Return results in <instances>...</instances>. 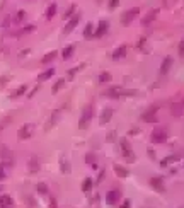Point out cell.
I'll return each mask as SVG.
<instances>
[{
	"label": "cell",
	"instance_id": "cell-2",
	"mask_svg": "<svg viewBox=\"0 0 184 208\" xmlns=\"http://www.w3.org/2000/svg\"><path fill=\"white\" fill-rule=\"evenodd\" d=\"M138 12H140L138 7H133V9H130V11L123 12V16H121V24H123V26H128V24L138 16Z\"/></svg>",
	"mask_w": 184,
	"mask_h": 208
},
{
	"label": "cell",
	"instance_id": "cell-28",
	"mask_svg": "<svg viewBox=\"0 0 184 208\" xmlns=\"http://www.w3.org/2000/svg\"><path fill=\"white\" fill-rule=\"evenodd\" d=\"M0 150H2V152H0V155H2L4 159H9V160L12 159V154H11V150L7 149V147H2Z\"/></svg>",
	"mask_w": 184,
	"mask_h": 208
},
{
	"label": "cell",
	"instance_id": "cell-39",
	"mask_svg": "<svg viewBox=\"0 0 184 208\" xmlns=\"http://www.w3.org/2000/svg\"><path fill=\"white\" fill-rule=\"evenodd\" d=\"M2 179H5V172H4L2 165H0V181H2Z\"/></svg>",
	"mask_w": 184,
	"mask_h": 208
},
{
	"label": "cell",
	"instance_id": "cell-26",
	"mask_svg": "<svg viewBox=\"0 0 184 208\" xmlns=\"http://www.w3.org/2000/svg\"><path fill=\"white\" fill-rule=\"evenodd\" d=\"M60 167H62V171H63L65 174H68V172H70V165H68V162H67V159L60 160Z\"/></svg>",
	"mask_w": 184,
	"mask_h": 208
},
{
	"label": "cell",
	"instance_id": "cell-42",
	"mask_svg": "<svg viewBox=\"0 0 184 208\" xmlns=\"http://www.w3.org/2000/svg\"><path fill=\"white\" fill-rule=\"evenodd\" d=\"M138 131H140V130H138V128H133V130H131V131H130V133H128V135H135V133H138Z\"/></svg>",
	"mask_w": 184,
	"mask_h": 208
},
{
	"label": "cell",
	"instance_id": "cell-22",
	"mask_svg": "<svg viewBox=\"0 0 184 208\" xmlns=\"http://www.w3.org/2000/svg\"><path fill=\"white\" fill-rule=\"evenodd\" d=\"M26 89H27L26 86H21V87H17L16 91L12 92V96H11V97H12V99H16V97L22 96V94H24V92H26Z\"/></svg>",
	"mask_w": 184,
	"mask_h": 208
},
{
	"label": "cell",
	"instance_id": "cell-3",
	"mask_svg": "<svg viewBox=\"0 0 184 208\" xmlns=\"http://www.w3.org/2000/svg\"><path fill=\"white\" fill-rule=\"evenodd\" d=\"M142 119L143 121H147V123H157V107L155 106L148 107L147 111L142 114Z\"/></svg>",
	"mask_w": 184,
	"mask_h": 208
},
{
	"label": "cell",
	"instance_id": "cell-23",
	"mask_svg": "<svg viewBox=\"0 0 184 208\" xmlns=\"http://www.w3.org/2000/svg\"><path fill=\"white\" fill-rule=\"evenodd\" d=\"M56 51H50V53H48L46 55V56H43V60H41V62H43V63H48V62H51V60H55V58H56Z\"/></svg>",
	"mask_w": 184,
	"mask_h": 208
},
{
	"label": "cell",
	"instance_id": "cell-36",
	"mask_svg": "<svg viewBox=\"0 0 184 208\" xmlns=\"http://www.w3.org/2000/svg\"><path fill=\"white\" fill-rule=\"evenodd\" d=\"M119 4V0H109V9H116Z\"/></svg>",
	"mask_w": 184,
	"mask_h": 208
},
{
	"label": "cell",
	"instance_id": "cell-12",
	"mask_svg": "<svg viewBox=\"0 0 184 208\" xmlns=\"http://www.w3.org/2000/svg\"><path fill=\"white\" fill-rule=\"evenodd\" d=\"M107 27H109L107 21H101L99 26H97V29H95V32H94V36L95 38H101L102 34H106V32H107Z\"/></svg>",
	"mask_w": 184,
	"mask_h": 208
},
{
	"label": "cell",
	"instance_id": "cell-20",
	"mask_svg": "<svg viewBox=\"0 0 184 208\" xmlns=\"http://www.w3.org/2000/svg\"><path fill=\"white\" fill-rule=\"evenodd\" d=\"M53 74H55V68H50V70H46V72H43V74L38 77V80H39V82H43V80H48L50 77H53Z\"/></svg>",
	"mask_w": 184,
	"mask_h": 208
},
{
	"label": "cell",
	"instance_id": "cell-31",
	"mask_svg": "<svg viewBox=\"0 0 184 208\" xmlns=\"http://www.w3.org/2000/svg\"><path fill=\"white\" fill-rule=\"evenodd\" d=\"M38 193H39V194H46L48 193V186L44 182H39V184H38Z\"/></svg>",
	"mask_w": 184,
	"mask_h": 208
},
{
	"label": "cell",
	"instance_id": "cell-13",
	"mask_svg": "<svg viewBox=\"0 0 184 208\" xmlns=\"http://www.w3.org/2000/svg\"><path fill=\"white\" fill-rule=\"evenodd\" d=\"M170 113H172L176 118L179 116H182V113H184V106H182V102H174L172 106H170Z\"/></svg>",
	"mask_w": 184,
	"mask_h": 208
},
{
	"label": "cell",
	"instance_id": "cell-44",
	"mask_svg": "<svg viewBox=\"0 0 184 208\" xmlns=\"http://www.w3.org/2000/svg\"><path fill=\"white\" fill-rule=\"evenodd\" d=\"M5 82H7V79H0V86H5Z\"/></svg>",
	"mask_w": 184,
	"mask_h": 208
},
{
	"label": "cell",
	"instance_id": "cell-25",
	"mask_svg": "<svg viewBox=\"0 0 184 208\" xmlns=\"http://www.w3.org/2000/svg\"><path fill=\"white\" fill-rule=\"evenodd\" d=\"M63 86H65V80H63V79H60V80H58V82H56V84L53 86L51 92H53V94H56V92L60 91V89H62V87H63Z\"/></svg>",
	"mask_w": 184,
	"mask_h": 208
},
{
	"label": "cell",
	"instance_id": "cell-18",
	"mask_svg": "<svg viewBox=\"0 0 184 208\" xmlns=\"http://www.w3.org/2000/svg\"><path fill=\"white\" fill-rule=\"evenodd\" d=\"M74 51H75V46H74V44H70V46H67V48L62 51V56H63L65 60H68L70 56L74 55Z\"/></svg>",
	"mask_w": 184,
	"mask_h": 208
},
{
	"label": "cell",
	"instance_id": "cell-19",
	"mask_svg": "<svg viewBox=\"0 0 184 208\" xmlns=\"http://www.w3.org/2000/svg\"><path fill=\"white\" fill-rule=\"evenodd\" d=\"M111 79H113V77H111L109 72H102L97 80H99V84H107V82H111Z\"/></svg>",
	"mask_w": 184,
	"mask_h": 208
},
{
	"label": "cell",
	"instance_id": "cell-5",
	"mask_svg": "<svg viewBox=\"0 0 184 208\" xmlns=\"http://www.w3.org/2000/svg\"><path fill=\"white\" fill-rule=\"evenodd\" d=\"M121 198V193H119V189H111L109 193H107V196H106V203L107 205H116L118 203V200Z\"/></svg>",
	"mask_w": 184,
	"mask_h": 208
},
{
	"label": "cell",
	"instance_id": "cell-40",
	"mask_svg": "<svg viewBox=\"0 0 184 208\" xmlns=\"http://www.w3.org/2000/svg\"><path fill=\"white\" fill-rule=\"evenodd\" d=\"M119 208H131V205H130V201H125L123 205H121Z\"/></svg>",
	"mask_w": 184,
	"mask_h": 208
},
{
	"label": "cell",
	"instance_id": "cell-1",
	"mask_svg": "<svg viewBox=\"0 0 184 208\" xmlns=\"http://www.w3.org/2000/svg\"><path fill=\"white\" fill-rule=\"evenodd\" d=\"M92 106H85L84 111H82V116H80V121H79V128L80 130H85L89 126L90 119H92Z\"/></svg>",
	"mask_w": 184,
	"mask_h": 208
},
{
	"label": "cell",
	"instance_id": "cell-6",
	"mask_svg": "<svg viewBox=\"0 0 184 208\" xmlns=\"http://www.w3.org/2000/svg\"><path fill=\"white\" fill-rule=\"evenodd\" d=\"M150 184H152V188H155L158 193H165V186H164V181L160 176L152 177V179H150Z\"/></svg>",
	"mask_w": 184,
	"mask_h": 208
},
{
	"label": "cell",
	"instance_id": "cell-30",
	"mask_svg": "<svg viewBox=\"0 0 184 208\" xmlns=\"http://www.w3.org/2000/svg\"><path fill=\"white\" fill-rule=\"evenodd\" d=\"M2 205H12V200L11 196H7V194H4V196H0V206Z\"/></svg>",
	"mask_w": 184,
	"mask_h": 208
},
{
	"label": "cell",
	"instance_id": "cell-14",
	"mask_svg": "<svg viewBox=\"0 0 184 208\" xmlns=\"http://www.w3.org/2000/svg\"><path fill=\"white\" fill-rule=\"evenodd\" d=\"M121 150H123V155H125V157H131V159H133L131 147H130V143H128V140H126V138L121 140Z\"/></svg>",
	"mask_w": 184,
	"mask_h": 208
},
{
	"label": "cell",
	"instance_id": "cell-38",
	"mask_svg": "<svg viewBox=\"0 0 184 208\" xmlns=\"http://www.w3.org/2000/svg\"><path fill=\"white\" fill-rule=\"evenodd\" d=\"M31 31H34V26H26V29L22 32H31Z\"/></svg>",
	"mask_w": 184,
	"mask_h": 208
},
{
	"label": "cell",
	"instance_id": "cell-24",
	"mask_svg": "<svg viewBox=\"0 0 184 208\" xmlns=\"http://www.w3.org/2000/svg\"><path fill=\"white\" fill-rule=\"evenodd\" d=\"M90 188H92V181H90L89 177H87V179L82 182V191H84V193H89V191H90Z\"/></svg>",
	"mask_w": 184,
	"mask_h": 208
},
{
	"label": "cell",
	"instance_id": "cell-34",
	"mask_svg": "<svg viewBox=\"0 0 184 208\" xmlns=\"http://www.w3.org/2000/svg\"><path fill=\"white\" fill-rule=\"evenodd\" d=\"M106 140H107V142H114V140H116V131H109Z\"/></svg>",
	"mask_w": 184,
	"mask_h": 208
},
{
	"label": "cell",
	"instance_id": "cell-16",
	"mask_svg": "<svg viewBox=\"0 0 184 208\" xmlns=\"http://www.w3.org/2000/svg\"><path fill=\"white\" fill-rule=\"evenodd\" d=\"M126 46H125V44H123V46H119V48H116L114 50V53H113V58L114 60H119V58H123V56H125V55H126Z\"/></svg>",
	"mask_w": 184,
	"mask_h": 208
},
{
	"label": "cell",
	"instance_id": "cell-11",
	"mask_svg": "<svg viewBox=\"0 0 184 208\" xmlns=\"http://www.w3.org/2000/svg\"><path fill=\"white\" fill-rule=\"evenodd\" d=\"M157 14H158V11H157V9H152V11L148 12L147 16L143 17L142 24H143V26H148L150 22H153V21H155V19H157Z\"/></svg>",
	"mask_w": 184,
	"mask_h": 208
},
{
	"label": "cell",
	"instance_id": "cell-29",
	"mask_svg": "<svg viewBox=\"0 0 184 208\" xmlns=\"http://www.w3.org/2000/svg\"><path fill=\"white\" fill-rule=\"evenodd\" d=\"M85 160H87V164H90L92 167H95V157H94V154H87L85 155Z\"/></svg>",
	"mask_w": 184,
	"mask_h": 208
},
{
	"label": "cell",
	"instance_id": "cell-45",
	"mask_svg": "<svg viewBox=\"0 0 184 208\" xmlns=\"http://www.w3.org/2000/svg\"><path fill=\"white\" fill-rule=\"evenodd\" d=\"M27 2H31V0H27Z\"/></svg>",
	"mask_w": 184,
	"mask_h": 208
},
{
	"label": "cell",
	"instance_id": "cell-17",
	"mask_svg": "<svg viewBox=\"0 0 184 208\" xmlns=\"http://www.w3.org/2000/svg\"><path fill=\"white\" fill-rule=\"evenodd\" d=\"M114 172H116V174H118L119 177H123V179L130 176V172H128L125 167H121V165H114Z\"/></svg>",
	"mask_w": 184,
	"mask_h": 208
},
{
	"label": "cell",
	"instance_id": "cell-4",
	"mask_svg": "<svg viewBox=\"0 0 184 208\" xmlns=\"http://www.w3.org/2000/svg\"><path fill=\"white\" fill-rule=\"evenodd\" d=\"M167 140V131L162 128H157V130H153V133H152V142L153 143H164Z\"/></svg>",
	"mask_w": 184,
	"mask_h": 208
},
{
	"label": "cell",
	"instance_id": "cell-46",
	"mask_svg": "<svg viewBox=\"0 0 184 208\" xmlns=\"http://www.w3.org/2000/svg\"><path fill=\"white\" fill-rule=\"evenodd\" d=\"M99 2H102V0H99Z\"/></svg>",
	"mask_w": 184,
	"mask_h": 208
},
{
	"label": "cell",
	"instance_id": "cell-33",
	"mask_svg": "<svg viewBox=\"0 0 184 208\" xmlns=\"http://www.w3.org/2000/svg\"><path fill=\"white\" fill-rule=\"evenodd\" d=\"M75 9H77V7H75V5H70L68 9H67V12H65V16H63L65 19H68V17H72V16H74Z\"/></svg>",
	"mask_w": 184,
	"mask_h": 208
},
{
	"label": "cell",
	"instance_id": "cell-43",
	"mask_svg": "<svg viewBox=\"0 0 184 208\" xmlns=\"http://www.w3.org/2000/svg\"><path fill=\"white\" fill-rule=\"evenodd\" d=\"M148 155H150L152 159H153V157H155V155H153V150H152V149H148Z\"/></svg>",
	"mask_w": 184,
	"mask_h": 208
},
{
	"label": "cell",
	"instance_id": "cell-10",
	"mask_svg": "<svg viewBox=\"0 0 184 208\" xmlns=\"http://www.w3.org/2000/svg\"><path fill=\"white\" fill-rule=\"evenodd\" d=\"M79 21H80V17L79 16H74L72 19H70L68 22H67V26H65V29H63V32L65 34H68V32H72L75 29V26L79 24Z\"/></svg>",
	"mask_w": 184,
	"mask_h": 208
},
{
	"label": "cell",
	"instance_id": "cell-37",
	"mask_svg": "<svg viewBox=\"0 0 184 208\" xmlns=\"http://www.w3.org/2000/svg\"><path fill=\"white\" fill-rule=\"evenodd\" d=\"M179 55H181V56H184V39L181 41V44H179Z\"/></svg>",
	"mask_w": 184,
	"mask_h": 208
},
{
	"label": "cell",
	"instance_id": "cell-9",
	"mask_svg": "<svg viewBox=\"0 0 184 208\" xmlns=\"http://www.w3.org/2000/svg\"><path fill=\"white\" fill-rule=\"evenodd\" d=\"M111 118H113V109H111V107H104V109H102V114H101V118H99L101 125H107V123L111 121Z\"/></svg>",
	"mask_w": 184,
	"mask_h": 208
},
{
	"label": "cell",
	"instance_id": "cell-35",
	"mask_svg": "<svg viewBox=\"0 0 184 208\" xmlns=\"http://www.w3.org/2000/svg\"><path fill=\"white\" fill-rule=\"evenodd\" d=\"M92 34V24H87V27H85L84 31V36H90Z\"/></svg>",
	"mask_w": 184,
	"mask_h": 208
},
{
	"label": "cell",
	"instance_id": "cell-15",
	"mask_svg": "<svg viewBox=\"0 0 184 208\" xmlns=\"http://www.w3.org/2000/svg\"><path fill=\"white\" fill-rule=\"evenodd\" d=\"M170 67H172V58L170 56H167V58H164V62H162V65H160V74L162 75H165L170 70Z\"/></svg>",
	"mask_w": 184,
	"mask_h": 208
},
{
	"label": "cell",
	"instance_id": "cell-21",
	"mask_svg": "<svg viewBox=\"0 0 184 208\" xmlns=\"http://www.w3.org/2000/svg\"><path fill=\"white\" fill-rule=\"evenodd\" d=\"M56 14V4H51V5L46 9V19H53Z\"/></svg>",
	"mask_w": 184,
	"mask_h": 208
},
{
	"label": "cell",
	"instance_id": "cell-32",
	"mask_svg": "<svg viewBox=\"0 0 184 208\" xmlns=\"http://www.w3.org/2000/svg\"><path fill=\"white\" fill-rule=\"evenodd\" d=\"M24 17H26V12H24V11H19L16 14V17H14V21H16V22H21V21H24Z\"/></svg>",
	"mask_w": 184,
	"mask_h": 208
},
{
	"label": "cell",
	"instance_id": "cell-27",
	"mask_svg": "<svg viewBox=\"0 0 184 208\" xmlns=\"http://www.w3.org/2000/svg\"><path fill=\"white\" fill-rule=\"evenodd\" d=\"M38 169H39V165H38V159L34 157V159H31V162H29V171H31V172H36Z\"/></svg>",
	"mask_w": 184,
	"mask_h": 208
},
{
	"label": "cell",
	"instance_id": "cell-7",
	"mask_svg": "<svg viewBox=\"0 0 184 208\" xmlns=\"http://www.w3.org/2000/svg\"><path fill=\"white\" fill-rule=\"evenodd\" d=\"M125 94V89L123 87H119V86H116V87H111L109 91L106 92V96L107 97H111V99H116V97H121Z\"/></svg>",
	"mask_w": 184,
	"mask_h": 208
},
{
	"label": "cell",
	"instance_id": "cell-41",
	"mask_svg": "<svg viewBox=\"0 0 184 208\" xmlns=\"http://www.w3.org/2000/svg\"><path fill=\"white\" fill-rule=\"evenodd\" d=\"M102 177H104V171H101V172H99V179H97V181L101 182V181H102Z\"/></svg>",
	"mask_w": 184,
	"mask_h": 208
},
{
	"label": "cell",
	"instance_id": "cell-8",
	"mask_svg": "<svg viewBox=\"0 0 184 208\" xmlns=\"http://www.w3.org/2000/svg\"><path fill=\"white\" fill-rule=\"evenodd\" d=\"M31 133H32V125H24L17 135H19V140H27L31 137Z\"/></svg>",
	"mask_w": 184,
	"mask_h": 208
}]
</instances>
